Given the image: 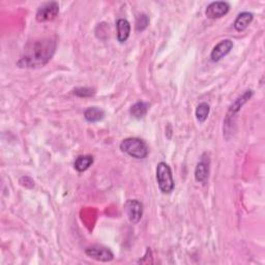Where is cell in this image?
Returning a JSON list of instances; mask_svg holds the SVG:
<instances>
[{"instance_id": "cell-1", "label": "cell", "mask_w": 265, "mask_h": 265, "mask_svg": "<svg viewBox=\"0 0 265 265\" xmlns=\"http://www.w3.org/2000/svg\"><path fill=\"white\" fill-rule=\"evenodd\" d=\"M56 47L55 38H43L29 42L17 61V67L20 69H37L46 66L54 56Z\"/></svg>"}, {"instance_id": "cell-2", "label": "cell", "mask_w": 265, "mask_h": 265, "mask_svg": "<svg viewBox=\"0 0 265 265\" xmlns=\"http://www.w3.org/2000/svg\"><path fill=\"white\" fill-rule=\"evenodd\" d=\"M120 149L122 152L128 153L130 157L138 160H143L148 155L147 144L142 139L136 137L123 139L120 143Z\"/></svg>"}, {"instance_id": "cell-3", "label": "cell", "mask_w": 265, "mask_h": 265, "mask_svg": "<svg viewBox=\"0 0 265 265\" xmlns=\"http://www.w3.org/2000/svg\"><path fill=\"white\" fill-rule=\"evenodd\" d=\"M157 181L161 192L164 194L172 193L175 188L172 170L165 162H161L157 166Z\"/></svg>"}, {"instance_id": "cell-4", "label": "cell", "mask_w": 265, "mask_h": 265, "mask_svg": "<svg viewBox=\"0 0 265 265\" xmlns=\"http://www.w3.org/2000/svg\"><path fill=\"white\" fill-rule=\"evenodd\" d=\"M85 254L89 257L101 262H110L114 259V254L109 247L103 245H91L85 248Z\"/></svg>"}, {"instance_id": "cell-5", "label": "cell", "mask_w": 265, "mask_h": 265, "mask_svg": "<svg viewBox=\"0 0 265 265\" xmlns=\"http://www.w3.org/2000/svg\"><path fill=\"white\" fill-rule=\"evenodd\" d=\"M59 14V5L56 2L47 3L43 5L37 12V20L39 22L53 21Z\"/></svg>"}, {"instance_id": "cell-6", "label": "cell", "mask_w": 265, "mask_h": 265, "mask_svg": "<svg viewBox=\"0 0 265 265\" xmlns=\"http://www.w3.org/2000/svg\"><path fill=\"white\" fill-rule=\"evenodd\" d=\"M252 97H253V90H246L242 93L239 98H237L235 100L234 103L230 106L227 116H226V120H225V127L226 128L229 126V124H232V118L235 117V115L238 113L241 107Z\"/></svg>"}, {"instance_id": "cell-7", "label": "cell", "mask_w": 265, "mask_h": 265, "mask_svg": "<svg viewBox=\"0 0 265 265\" xmlns=\"http://www.w3.org/2000/svg\"><path fill=\"white\" fill-rule=\"evenodd\" d=\"M124 210L127 212L129 220L133 224H137L142 219L143 205L138 200H128L124 204Z\"/></svg>"}, {"instance_id": "cell-8", "label": "cell", "mask_w": 265, "mask_h": 265, "mask_svg": "<svg viewBox=\"0 0 265 265\" xmlns=\"http://www.w3.org/2000/svg\"><path fill=\"white\" fill-rule=\"evenodd\" d=\"M230 11V5L227 2H213L206 8L205 15L208 19H219L224 17Z\"/></svg>"}, {"instance_id": "cell-9", "label": "cell", "mask_w": 265, "mask_h": 265, "mask_svg": "<svg viewBox=\"0 0 265 265\" xmlns=\"http://www.w3.org/2000/svg\"><path fill=\"white\" fill-rule=\"evenodd\" d=\"M233 48V42L231 40H223L219 44H216L210 53V58L213 62L220 61L223 57L230 53Z\"/></svg>"}, {"instance_id": "cell-10", "label": "cell", "mask_w": 265, "mask_h": 265, "mask_svg": "<svg viewBox=\"0 0 265 265\" xmlns=\"http://www.w3.org/2000/svg\"><path fill=\"white\" fill-rule=\"evenodd\" d=\"M208 173H209V162L206 161L204 158H202L201 161L197 164L195 169V179L202 183L205 184L208 179Z\"/></svg>"}, {"instance_id": "cell-11", "label": "cell", "mask_w": 265, "mask_h": 265, "mask_svg": "<svg viewBox=\"0 0 265 265\" xmlns=\"http://www.w3.org/2000/svg\"><path fill=\"white\" fill-rule=\"evenodd\" d=\"M117 40L120 44L126 43L131 34V24L127 19H118L116 22Z\"/></svg>"}, {"instance_id": "cell-12", "label": "cell", "mask_w": 265, "mask_h": 265, "mask_svg": "<svg viewBox=\"0 0 265 265\" xmlns=\"http://www.w3.org/2000/svg\"><path fill=\"white\" fill-rule=\"evenodd\" d=\"M253 19H254V16L252 13L242 12L236 17L233 26H234L236 31H238V33H241V31L245 30L248 27V25L252 23Z\"/></svg>"}, {"instance_id": "cell-13", "label": "cell", "mask_w": 265, "mask_h": 265, "mask_svg": "<svg viewBox=\"0 0 265 265\" xmlns=\"http://www.w3.org/2000/svg\"><path fill=\"white\" fill-rule=\"evenodd\" d=\"M105 117V111L98 107H89L84 111V118L88 122H99Z\"/></svg>"}, {"instance_id": "cell-14", "label": "cell", "mask_w": 265, "mask_h": 265, "mask_svg": "<svg viewBox=\"0 0 265 265\" xmlns=\"http://www.w3.org/2000/svg\"><path fill=\"white\" fill-rule=\"evenodd\" d=\"M92 164H93V158L91 155H80V157H78L76 159L74 166L78 172H84V171L90 168Z\"/></svg>"}, {"instance_id": "cell-15", "label": "cell", "mask_w": 265, "mask_h": 265, "mask_svg": "<svg viewBox=\"0 0 265 265\" xmlns=\"http://www.w3.org/2000/svg\"><path fill=\"white\" fill-rule=\"evenodd\" d=\"M147 111H148V104L144 102H138L135 105H133L130 109L131 115L137 119L144 117Z\"/></svg>"}, {"instance_id": "cell-16", "label": "cell", "mask_w": 265, "mask_h": 265, "mask_svg": "<svg viewBox=\"0 0 265 265\" xmlns=\"http://www.w3.org/2000/svg\"><path fill=\"white\" fill-rule=\"evenodd\" d=\"M209 112H210V106L203 102V103H200L197 108H196V111H195V115H196V118L197 120L200 122V123H203L208 115H209Z\"/></svg>"}, {"instance_id": "cell-17", "label": "cell", "mask_w": 265, "mask_h": 265, "mask_svg": "<svg viewBox=\"0 0 265 265\" xmlns=\"http://www.w3.org/2000/svg\"><path fill=\"white\" fill-rule=\"evenodd\" d=\"M74 93L79 98H89L95 96L96 90L90 87H78L74 89Z\"/></svg>"}, {"instance_id": "cell-18", "label": "cell", "mask_w": 265, "mask_h": 265, "mask_svg": "<svg viewBox=\"0 0 265 265\" xmlns=\"http://www.w3.org/2000/svg\"><path fill=\"white\" fill-rule=\"evenodd\" d=\"M148 25H149L148 16L145 14L140 15L139 17L137 18V21H136V30L137 31H143L147 28Z\"/></svg>"}]
</instances>
